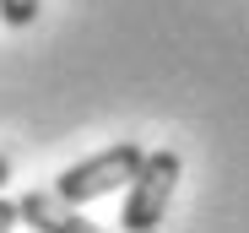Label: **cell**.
I'll return each instance as SVG.
<instances>
[{
    "label": "cell",
    "mask_w": 249,
    "mask_h": 233,
    "mask_svg": "<svg viewBox=\"0 0 249 233\" xmlns=\"http://www.w3.org/2000/svg\"><path fill=\"white\" fill-rule=\"evenodd\" d=\"M179 174H184L179 152H168V146H162V152H146L141 168L130 174V184H124L119 228H130V233H152V228L162 222V212H168L174 190H179Z\"/></svg>",
    "instance_id": "cell-1"
},
{
    "label": "cell",
    "mask_w": 249,
    "mask_h": 233,
    "mask_svg": "<svg viewBox=\"0 0 249 233\" xmlns=\"http://www.w3.org/2000/svg\"><path fill=\"white\" fill-rule=\"evenodd\" d=\"M141 141H119V146H108V152H98V158H81V163H71L60 179H54V190L65 201H76V206H87V201H98V196H108V190H119V184H130V174L141 168Z\"/></svg>",
    "instance_id": "cell-2"
},
{
    "label": "cell",
    "mask_w": 249,
    "mask_h": 233,
    "mask_svg": "<svg viewBox=\"0 0 249 233\" xmlns=\"http://www.w3.org/2000/svg\"><path fill=\"white\" fill-rule=\"evenodd\" d=\"M17 206H22V222L38 228V233H87L92 228L87 217L76 212V201H65L60 190H27Z\"/></svg>",
    "instance_id": "cell-3"
},
{
    "label": "cell",
    "mask_w": 249,
    "mask_h": 233,
    "mask_svg": "<svg viewBox=\"0 0 249 233\" xmlns=\"http://www.w3.org/2000/svg\"><path fill=\"white\" fill-rule=\"evenodd\" d=\"M38 11H44V0H0V22L6 27H33Z\"/></svg>",
    "instance_id": "cell-4"
},
{
    "label": "cell",
    "mask_w": 249,
    "mask_h": 233,
    "mask_svg": "<svg viewBox=\"0 0 249 233\" xmlns=\"http://www.w3.org/2000/svg\"><path fill=\"white\" fill-rule=\"evenodd\" d=\"M11 228H22V206L17 201H0V233H11Z\"/></svg>",
    "instance_id": "cell-5"
},
{
    "label": "cell",
    "mask_w": 249,
    "mask_h": 233,
    "mask_svg": "<svg viewBox=\"0 0 249 233\" xmlns=\"http://www.w3.org/2000/svg\"><path fill=\"white\" fill-rule=\"evenodd\" d=\"M11 179V158H6V152H0V184H6Z\"/></svg>",
    "instance_id": "cell-6"
}]
</instances>
